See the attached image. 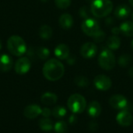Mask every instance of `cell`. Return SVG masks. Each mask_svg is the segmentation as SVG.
Masks as SVG:
<instances>
[{"label": "cell", "instance_id": "obj_1", "mask_svg": "<svg viewBox=\"0 0 133 133\" xmlns=\"http://www.w3.org/2000/svg\"><path fill=\"white\" fill-rule=\"evenodd\" d=\"M44 76L50 81H57L60 79L65 72L63 64L55 58H51L47 61L43 67Z\"/></svg>", "mask_w": 133, "mask_h": 133}, {"label": "cell", "instance_id": "obj_2", "mask_svg": "<svg viewBox=\"0 0 133 133\" xmlns=\"http://www.w3.org/2000/svg\"><path fill=\"white\" fill-rule=\"evenodd\" d=\"M112 9L113 3L111 0H94L90 5L91 13L97 18L107 16Z\"/></svg>", "mask_w": 133, "mask_h": 133}, {"label": "cell", "instance_id": "obj_3", "mask_svg": "<svg viewBox=\"0 0 133 133\" xmlns=\"http://www.w3.org/2000/svg\"><path fill=\"white\" fill-rule=\"evenodd\" d=\"M7 48L12 55L19 57L23 55L26 51V42L18 35H12L8 39Z\"/></svg>", "mask_w": 133, "mask_h": 133}, {"label": "cell", "instance_id": "obj_4", "mask_svg": "<svg viewBox=\"0 0 133 133\" xmlns=\"http://www.w3.org/2000/svg\"><path fill=\"white\" fill-rule=\"evenodd\" d=\"M67 105L69 109L74 114L82 113L87 108V101L84 97L79 94L71 95L68 100Z\"/></svg>", "mask_w": 133, "mask_h": 133}, {"label": "cell", "instance_id": "obj_5", "mask_svg": "<svg viewBox=\"0 0 133 133\" xmlns=\"http://www.w3.org/2000/svg\"><path fill=\"white\" fill-rule=\"evenodd\" d=\"M98 63L104 70H111L115 66V57L110 49H104L99 57Z\"/></svg>", "mask_w": 133, "mask_h": 133}, {"label": "cell", "instance_id": "obj_6", "mask_svg": "<svg viewBox=\"0 0 133 133\" xmlns=\"http://www.w3.org/2000/svg\"><path fill=\"white\" fill-rule=\"evenodd\" d=\"M81 27L83 33L90 37H94L101 30L98 22L90 17L86 19L82 23Z\"/></svg>", "mask_w": 133, "mask_h": 133}, {"label": "cell", "instance_id": "obj_7", "mask_svg": "<svg viewBox=\"0 0 133 133\" xmlns=\"http://www.w3.org/2000/svg\"><path fill=\"white\" fill-rule=\"evenodd\" d=\"M30 61L26 57H22L19 58L15 64L14 69L15 72L19 75H24L29 72L30 69Z\"/></svg>", "mask_w": 133, "mask_h": 133}, {"label": "cell", "instance_id": "obj_8", "mask_svg": "<svg viewBox=\"0 0 133 133\" xmlns=\"http://www.w3.org/2000/svg\"><path fill=\"white\" fill-rule=\"evenodd\" d=\"M110 105L117 110H125L128 107L127 99L121 94L113 95L109 100Z\"/></svg>", "mask_w": 133, "mask_h": 133}, {"label": "cell", "instance_id": "obj_9", "mask_svg": "<svg viewBox=\"0 0 133 133\" xmlns=\"http://www.w3.org/2000/svg\"><path fill=\"white\" fill-rule=\"evenodd\" d=\"M94 85L97 89L100 90H108L111 88L112 83L111 79L105 75H98L94 78Z\"/></svg>", "mask_w": 133, "mask_h": 133}, {"label": "cell", "instance_id": "obj_10", "mask_svg": "<svg viewBox=\"0 0 133 133\" xmlns=\"http://www.w3.org/2000/svg\"><path fill=\"white\" fill-rule=\"evenodd\" d=\"M97 52V47L94 43L87 42L85 43L80 49L81 55L85 58H91L96 55Z\"/></svg>", "mask_w": 133, "mask_h": 133}, {"label": "cell", "instance_id": "obj_11", "mask_svg": "<svg viewBox=\"0 0 133 133\" xmlns=\"http://www.w3.org/2000/svg\"><path fill=\"white\" fill-rule=\"evenodd\" d=\"M117 122L122 126H129L132 124L133 117L132 114L127 110H122L116 117Z\"/></svg>", "mask_w": 133, "mask_h": 133}, {"label": "cell", "instance_id": "obj_12", "mask_svg": "<svg viewBox=\"0 0 133 133\" xmlns=\"http://www.w3.org/2000/svg\"><path fill=\"white\" fill-rule=\"evenodd\" d=\"M42 109L37 104H30L25 108L23 111V115L28 119H34L41 115Z\"/></svg>", "mask_w": 133, "mask_h": 133}, {"label": "cell", "instance_id": "obj_13", "mask_svg": "<svg viewBox=\"0 0 133 133\" xmlns=\"http://www.w3.org/2000/svg\"><path fill=\"white\" fill-rule=\"evenodd\" d=\"M12 67V58L6 54L0 55V71L3 72H9Z\"/></svg>", "mask_w": 133, "mask_h": 133}, {"label": "cell", "instance_id": "obj_14", "mask_svg": "<svg viewBox=\"0 0 133 133\" xmlns=\"http://www.w3.org/2000/svg\"><path fill=\"white\" fill-rule=\"evenodd\" d=\"M131 13V9L129 5L125 4H122L118 5L115 9V15L118 19H125Z\"/></svg>", "mask_w": 133, "mask_h": 133}, {"label": "cell", "instance_id": "obj_15", "mask_svg": "<svg viewBox=\"0 0 133 133\" xmlns=\"http://www.w3.org/2000/svg\"><path fill=\"white\" fill-rule=\"evenodd\" d=\"M55 55L59 59H67L69 56V48L65 44H58L55 49Z\"/></svg>", "mask_w": 133, "mask_h": 133}, {"label": "cell", "instance_id": "obj_16", "mask_svg": "<svg viewBox=\"0 0 133 133\" xmlns=\"http://www.w3.org/2000/svg\"><path fill=\"white\" fill-rule=\"evenodd\" d=\"M102 108L98 101H93L90 103V104L87 107V112L89 115L92 118H97L98 117L101 113Z\"/></svg>", "mask_w": 133, "mask_h": 133}, {"label": "cell", "instance_id": "obj_17", "mask_svg": "<svg viewBox=\"0 0 133 133\" xmlns=\"http://www.w3.org/2000/svg\"><path fill=\"white\" fill-rule=\"evenodd\" d=\"M59 25L63 29H69L73 25V18L72 16L69 13H64L62 14L58 19Z\"/></svg>", "mask_w": 133, "mask_h": 133}, {"label": "cell", "instance_id": "obj_18", "mask_svg": "<svg viewBox=\"0 0 133 133\" xmlns=\"http://www.w3.org/2000/svg\"><path fill=\"white\" fill-rule=\"evenodd\" d=\"M57 100H58L57 95L53 93H50V92L44 93L41 96V102L45 105L55 104L57 102Z\"/></svg>", "mask_w": 133, "mask_h": 133}, {"label": "cell", "instance_id": "obj_19", "mask_svg": "<svg viewBox=\"0 0 133 133\" xmlns=\"http://www.w3.org/2000/svg\"><path fill=\"white\" fill-rule=\"evenodd\" d=\"M119 28L124 35L127 37H133V22L125 21L121 24Z\"/></svg>", "mask_w": 133, "mask_h": 133}, {"label": "cell", "instance_id": "obj_20", "mask_svg": "<svg viewBox=\"0 0 133 133\" xmlns=\"http://www.w3.org/2000/svg\"><path fill=\"white\" fill-rule=\"evenodd\" d=\"M108 47L111 51H115L119 48L121 45V39L117 35L111 36L107 42Z\"/></svg>", "mask_w": 133, "mask_h": 133}, {"label": "cell", "instance_id": "obj_21", "mask_svg": "<svg viewBox=\"0 0 133 133\" xmlns=\"http://www.w3.org/2000/svg\"><path fill=\"white\" fill-rule=\"evenodd\" d=\"M52 29L48 25H42L39 29V35L44 40H48L52 37Z\"/></svg>", "mask_w": 133, "mask_h": 133}, {"label": "cell", "instance_id": "obj_22", "mask_svg": "<svg viewBox=\"0 0 133 133\" xmlns=\"http://www.w3.org/2000/svg\"><path fill=\"white\" fill-rule=\"evenodd\" d=\"M39 127L41 128V130L48 132V131H51L54 126H53V122L51 119H49L48 118H44L40 120Z\"/></svg>", "mask_w": 133, "mask_h": 133}, {"label": "cell", "instance_id": "obj_23", "mask_svg": "<svg viewBox=\"0 0 133 133\" xmlns=\"http://www.w3.org/2000/svg\"><path fill=\"white\" fill-rule=\"evenodd\" d=\"M52 112V115L57 118H63L67 111H66V109L62 107V106H56L53 108V110L51 111Z\"/></svg>", "mask_w": 133, "mask_h": 133}, {"label": "cell", "instance_id": "obj_24", "mask_svg": "<svg viewBox=\"0 0 133 133\" xmlns=\"http://www.w3.org/2000/svg\"><path fill=\"white\" fill-rule=\"evenodd\" d=\"M131 61H132V58L129 55H127V54H124V55H122L119 58H118V65L122 67H127L130 63H131Z\"/></svg>", "mask_w": 133, "mask_h": 133}, {"label": "cell", "instance_id": "obj_25", "mask_svg": "<svg viewBox=\"0 0 133 133\" xmlns=\"http://www.w3.org/2000/svg\"><path fill=\"white\" fill-rule=\"evenodd\" d=\"M54 129L56 133H65L68 129V126L64 121H58L55 124Z\"/></svg>", "mask_w": 133, "mask_h": 133}, {"label": "cell", "instance_id": "obj_26", "mask_svg": "<svg viewBox=\"0 0 133 133\" xmlns=\"http://www.w3.org/2000/svg\"><path fill=\"white\" fill-rule=\"evenodd\" d=\"M75 83L79 87H88L90 82H89V79L85 77V76H76L75 78Z\"/></svg>", "mask_w": 133, "mask_h": 133}, {"label": "cell", "instance_id": "obj_27", "mask_svg": "<svg viewBox=\"0 0 133 133\" xmlns=\"http://www.w3.org/2000/svg\"><path fill=\"white\" fill-rule=\"evenodd\" d=\"M37 55L41 59H46L48 58V56L50 55V51L47 48L40 47L37 50Z\"/></svg>", "mask_w": 133, "mask_h": 133}, {"label": "cell", "instance_id": "obj_28", "mask_svg": "<svg viewBox=\"0 0 133 133\" xmlns=\"http://www.w3.org/2000/svg\"><path fill=\"white\" fill-rule=\"evenodd\" d=\"M72 0H55L56 6L59 9H67L71 5Z\"/></svg>", "mask_w": 133, "mask_h": 133}, {"label": "cell", "instance_id": "obj_29", "mask_svg": "<svg viewBox=\"0 0 133 133\" xmlns=\"http://www.w3.org/2000/svg\"><path fill=\"white\" fill-rule=\"evenodd\" d=\"M104 37H105V33H104L103 30H100L93 37L94 40L96 42H101L102 41H104Z\"/></svg>", "mask_w": 133, "mask_h": 133}, {"label": "cell", "instance_id": "obj_30", "mask_svg": "<svg viewBox=\"0 0 133 133\" xmlns=\"http://www.w3.org/2000/svg\"><path fill=\"white\" fill-rule=\"evenodd\" d=\"M52 114L51 111L48 108H44L42 109V111H41V115L44 117V118H48Z\"/></svg>", "mask_w": 133, "mask_h": 133}, {"label": "cell", "instance_id": "obj_31", "mask_svg": "<svg viewBox=\"0 0 133 133\" xmlns=\"http://www.w3.org/2000/svg\"><path fill=\"white\" fill-rule=\"evenodd\" d=\"M87 9H88V8H87V7H83V8H81V9H80V11H79L80 15H81L82 16L85 17L86 19L90 18V17H89V13H88L89 12H87Z\"/></svg>", "mask_w": 133, "mask_h": 133}, {"label": "cell", "instance_id": "obj_32", "mask_svg": "<svg viewBox=\"0 0 133 133\" xmlns=\"http://www.w3.org/2000/svg\"><path fill=\"white\" fill-rule=\"evenodd\" d=\"M89 129L91 131H96L97 129H98V124L94 122V121H92L90 124H89Z\"/></svg>", "mask_w": 133, "mask_h": 133}, {"label": "cell", "instance_id": "obj_33", "mask_svg": "<svg viewBox=\"0 0 133 133\" xmlns=\"http://www.w3.org/2000/svg\"><path fill=\"white\" fill-rule=\"evenodd\" d=\"M77 122V117L75 115H72L69 117V122L70 124H75Z\"/></svg>", "mask_w": 133, "mask_h": 133}, {"label": "cell", "instance_id": "obj_34", "mask_svg": "<svg viewBox=\"0 0 133 133\" xmlns=\"http://www.w3.org/2000/svg\"><path fill=\"white\" fill-rule=\"evenodd\" d=\"M75 61H76V58H75V57H73V56H69L68 58H67V62H68V63L69 64H73L74 62H75Z\"/></svg>", "mask_w": 133, "mask_h": 133}, {"label": "cell", "instance_id": "obj_35", "mask_svg": "<svg viewBox=\"0 0 133 133\" xmlns=\"http://www.w3.org/2000/svg\"><path fill=\"white\" fill-rule=\"evenodd\" d=\"M120 32H121V30H120V28H119V27H115V28L112 29V33H113L115 35L118 34Z\"/></svg>", "mask_w": 133, "mask_h": 133}, {"label": "cell", "instance_id": "obj_36", "mask_svg": "<svg viewBox=\"0 0 133 133\" xmlns=\"http://www.w3.org/2000/svg\"><path fill=\"white\" fill-rule=\"evenodd\" d=\"M128 74L130 77L133 78V67H131L129 69V72H128Z\"/></svg>", "mask_w": 133, "mask_h": 133}, {"label": "cell", "instance_id": "obj_37", "mask_svg": "<svg viewBox=\"0 0 133 133\" xmlns=\"http://www.w3.org/2000/svg\"><path fill=\"white\" fill-rule=\"evenodd\" d=\"M129 3L131 4V5L133 6V0H129Z\"/></svg>", "mask_w": 133, "mask_h": 133}, {"label": "cell", "instance_id": "obj_38", "mask_svg": "<svg viewBox=\"0 0 133 133\" xmlns=\"http://www.w3.org/2000/svg\"><path fill=\"white\" fill-rule=\"evenodd\" d=\"M2 49V41H1V40H0V50Z\"/></svg>", "mask_w": 133, "mask_h": 133}, {"label": "cell", "instance_id": "obj_39", "mask_svg": "<svg viewBox=\"0 0 133 133\" xmlns=\"http://www.w3.org/2000/svg\"><path fill=\"white\" fill-rule=\"evenodd\" d=\"M41 2H48V0H41Z\"/></svg>", "mask_w": 133, "mask_h": 133}, {"label": "cell", "instance_id": "obj_40", "mask_svg": "<svg viewBox=\"0 0 133 133\" xmlns=\"http://www.w3.org/2000/svg\"><path fill=\"white\" fill-rule=\"evenodd\" d=\"M132 48H133V40H132Z\"/></svg>", "mask_w": 133, "mask_h": 133}, {"label": "cell", "instance_id": "obj_41", "mask_svg": "<svg viewBox=\"0 0 133 133\" xmlns=\"http://www.w3.org/2000/svg\"><path fill=\"white\" fill-rule=\"evenodd\" d=\"M132 19H133V12L132 13Z\"/></svg>", "mask_w": 133, "mask_h": 133}, {"label": "cell", "instance_id": "obj_42", "mask_svg": "<svg viewBox=\"0 0 133 133\" xmlns=\"http://www.w3.org/2000/svg\"><path fill=\"white\" fill-rule=\"evenodd\" d=\"M65 133H66V132H65Z\"/></svg>", "mask_w": 133, "mask_h": 133}]
</instances>
